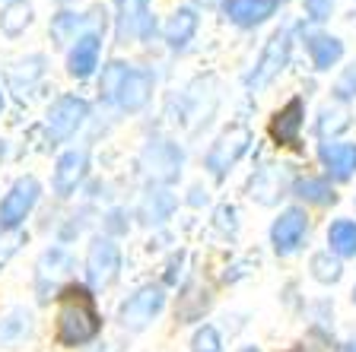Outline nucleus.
<instances>
[{"label":"nucleus","mask_w":356,"mask_h":352,"mask_svg":"<svg viewBox=\"0 0 356 352\" xmlns=\"http://www.w3.org/2000/svg\"><path fill=\"white\" fill-rule=\"evenodd\" d=\"M99 333V315L92 295L83 286H67L58 311V340L64 346H80Z\"/></svg>","instance_id":"1"},{"label":"nucleus","mask_w":356,"mask_h":352,"mask_svg":"<svg viewBox=\"0 0 356 352\" xmlns=\"http://www.w3.org/2000/svg\"><path fill=\"white\" fill-rule=\"evenodd\" d=\"M118 267H121V254L115 244L105 242V238L92 242L89 257H86V273H89V283H92V286L96 289L111 286L115 276H118Z\"/></svg>","instance_id":"2"},{"label":"nucleus","mask_w":356,"mask_h":352,"mask_svg":"<svg viewBox=\"0 0 356 352\" xmlns=\"http://www.w3.org/2000/svg\"><path fill=\"white\" fill-rule=\"evenodd\" d=\"M163 301H165L163 289H156V286L140 289L134 299H127L124 305H121V324H124V327H134V330H140V327H147V324L159 315Z\"/></svg>","instance_id":"3"},{"label":"nucleus","mask_w":356,"mask_h":352,"mask_svg":"<svg viewBox=\"0 0 356 352\" xmlns=\"http://www.w3.org/2000/svg\"><path fill=\"white\" fill-rule=\"evenodd\" d=\"M35 197H38V181L35 178H22V181H16L13 191H10L7 197H3V203H0V226L3 228L19 226V222L26 219V213L32 210Z\"/></svg>","instance_id":"4"},{"label":"nucleus","mask_w":356,"mask_h":352,"mask_svg":"<svg viewBox=\"0 0 356 352\" xmlns=\"http://www.w3.org/2000/svg\"><path fill=\"white\" fill-rule=\"evenodd\" d=\"M86 117V102L83 99H60L48 115V137L51 140H64L83 124Z\"/></svg>","instance_id":"5"},{"label":"nucleus","mask_w":356,"mask_h":352,"mask_svg":"<svg viewBox=\"0 0 356 352\" xmlns=\"http://www.w3.org/2000/svg\"><path fill=\"white\" fill-rule=\"evenodd\" d=\"M245 146H248V131H245V127H236V131H229L226 137H220V143L210 149L207 165L216 171V175H222V171L229 169L232 162L245 153Z\"/></svg>","instance_id":"6"},{"label":"nucleus","mask_w":356,"mask_h":352,"mask_svg":"<svg viewBox=\"0 0 356 352\" xmlns=\"http://www.w3.org/2000/svg\"><path fill=\"white\" fill-rule=\"evenodd\" d=\"M143 162H147V171L153 178H159V181H172V178L178 175V165H181V153H178L172 143H153V146L147 149V156H143Z\"/></svg>","instance_id":"7"},{"label":"nucleus","mask_w":356,"mask_h":352,"mask_svg":"<svg viewBox=\"0 0 356 352\" xmlns=\"http://www.w3.org/2000/svg\"><path fill=\"white\" fill-rule=\"evenodd\" d=\"M270 235H274V248L280 251V254H286V251H293L299 242H302L305 216L299 213V210H286V213L274 222V232H270Z\"/></svg>","instance_id":"8"},{"label":"nucleus","mask_w":356,"mask_h":352,"mask_svg":"<svg viewBox=\"0 0 356 352\" xmlns=\"http://www.w3.org/2000/svg\"><path fill=\"white\" fill-rule=\"evenodd\" d=\"M299 127H302V102L293 99L286 108L274 115V121H270V137H274L277 143H283V146H289V143H296Z\"/></svg>","instance_id":"9"},{"label":"nucleus","mask_w":356,"mask_h":352,"mask_svg":"<svg viewBox=\"0 0 356 352\" xmlns=\"http://www.w3.org/2000/svg\"><path fill=\"white\" fill-rule=\"evenodd\" d=\"M274 0H226L222 3V10H226V16H229L232 22H238V26H254V22L267 19V16L274 13Z\"/></svg>","instance_id":"10"},{"label":"nucleus","mask_w":356,"mask_h":352,"mask_svg":"<svg viewBox=\"0 0 356 352\" xmlns=\"http://www.w3.org/2000/svg\"><path fill=\"white\" fill-rule=\"evenodd\" d=\"M286 51H289V32H277V35L270 38V44H267L261 64H258V74H254V80H252L254 86H264V83L280 70L283 60H286Z\"/></svg>","instance_id":"11"},{"label":"nucleus","mask_w":356,"mask_h":352,"mask_svg":"<svg viewBox=\"0 0 356 352\" xmlns=\"http://www.w3.org/2000/svg\"><path fill=\"white\" fill-rule=\"evenodd\" d=\"M149 92H153V80H149V74H143V70H131L127 80H124V86H121V92H118V102L124 105L127 111H137L149 99Z\"/></svg>","instance_id":"12"},{"label":"nucleus","mask_w":356,"mask_h":352,"mask_svg":"<svg viewBox=\"0 0 356 352\" xmlns=\"http://www.w3.org/2000/svg\"><path fill=\"white\" fill-rule=\"evenodd\" d=\"M321 159L334 178H350L356 171V146L353 143H331L321 146Z\"/></svg>","instance_id":"13"},{"label":"nucleus","mask_w":356,"mask_h":352,"mask_svg":"<svg viewBox=\"0 0 356 352\" xmlns=\"http://www.w3.org/2000/svg\"><path fill=\"white\" fill-rule=\"evenodd\" d=\"M83 171H86V156L83 153H67L64 159L58 162V175H54V187L60 194H70L80 184Z\"/></svg>","instance_id":"14"},{"label":"nucleus","mask_w":356,"mask_h":352,"mask_svg":"<svg viewBox=\"0 0 356 352\" xmlns=\"http://www.w3.org/2000/svg\"><path fill=\"white\" fill-rule=\"evenodd\" d=\"M121 38L147 32V0H121Z\"/></svg>","instance_id":"15"},{"label":"nucleus","mask_w":356,"mask_h":352,"mask_svg":"<svg viewBox=\"0 0 356 352\" xmlns=\"http://www.w3.org/2000/svg\"><path fill=\"white\" fill-rule=\"evenodd\" d=\"M99 60V38L96 35H83L76 42V48L70 51V74L74 76H89L92 67Z\"/></svg>","instance_id":"16"},{"label":"nucleus","mask_w":356,"mask_h":352,"mask_svg":"<svg viewBox=\"0 0 356 352\" xmlns=\"http://www.w3.org/2000/svg\"><path fill=\"white\" fill-rule=\"evenodd\" d=\"M341 42L331 35H312L309 38V54H312V64L318 67V70H327L331 64H337L341 58Z\"/></svg>","instance_id":"17"},{"label":"nucleus","mask_w":356,"mask_h":352,"mask_svg":"<svg viewBox=\"0 0 356 352\" xmlns=\"http://www.w3.org/2000/svg\"><path fill=\"white\" fill-rule=\"evenodd\" d=\"M327 242H331V248L343 257L356 254V222L337 219L331 228H327Z\"/></svg>","instance_id":"18"},{"label":"nucleus","mask_w":356,"mask_h":352,"mask_svg":"<svg viewBox=\"0 0 356 352\" xmlns=\"http://www.w3.org/2000/svg\"><path fill=\"white\" fill-rule=\"evenodd\" d=\"M194 29H197V16H194V10H178V13L165 22V38H169L172 44H185Z\"/></svg>","instance_id":"19"},{"label":"nucleus","mask_w":356,"mask_h":352,"mask_svg":"<svg viewBox=\"0 0 356 352\" xmlns=\"http://www.w3.org/2000/svg\"><path fill=\"white\" fill-rule=\"evenodd\" d=\"M29 19H32V7L26 0H16V3H10V7L0 13V29L7 32V35H19V32L29 26Z\"/></svg>","instance_id":"20"},{"label":"nucleus","mask_w":356,"mask_h":352,"mask_svg":"<svg viewBox=\"0 0 356 352\" xmlns=\"http://www.w3.org/2000/svg\"><path fill=\"white\" fill-rule=\"evenodd\" d=\"M127 70L124 64H108L105 67V74H102V96L105 99H118V92H121V86H124V80H127Z\"/></svg>","instance_id":"21"},{"label":"nucleus","mask_w":356,"mask_h":352,"mask_svg":"<svg viewBox=\"0 0 356 352\" xmlns=\"http://www.w3.org/2000/svg\"><path fill=\"white\" fill-rule=\"evenodd\" d=\"M312 276L318 283H337L341 279V264L331 254H315L312 257Z\"/></svg>","instance_id":"22"},{"label":"nucleus","mask_w":356,"mask_h":352,"mask_svg":"<svg viewBox=\"0 0 356 352\" xmlns=\"http://www.w3.org/2000/svg\"><path fill=\"white\" fill-rule=\"evenodd\" d=\"M191 352H220V333H216L213 327L197 330L191 340Z\"/></svg>","instance_id":"23"},{"label":"nucleus","mask_w":356,"mask_h":352,"mask_svg":"<svg viewBox=\"0 0 356 352\" xmlns=\"http://www.w3.org/2000/svg\"><path fill=\"white\" fill-rule=\"evenodd\" d=\"M299 194L309 200H315V203H325V200H334V194L327 191V184L325 181H315V178H309V181L299 184Z\"/></svg>","instance_id":"24"},{"label":"nucleus","mask_w":356,"mask_h":352,"mask_svg":"<svg viewBox=\"0 0 356 352\" xmlns=\"http://www.w3.org/2000/svg\"><path fill=\"white\" fill-rule=\"evenodd\" d=\"M331 7H334V0H305V10H309L312 19H327Z\"/></svg>","instance_id":"25"},{"label":"nucleus","mask_w":356,"mask_h":352,"mask_svg":"<svg viewBox=\"0 0 356 352\" xmlns=\"http://www.w3.org/2000/svg\"><path fill=\"white\" fill-rule=\"evenodd\" d=\"M334 92H337L341 99H350V96H353V92H356V70H347V74H343L341 80H337Z\"/></svg>","instance_id":"26"},{"label":"nucleus","mask_w":356,"mask_h":352,"mask_svg":"<svg viewBox=\"0 0 356 352\" xmlns=\"http://www.w3.org/2000/svg\"><path fill=\"white\" fill-rule=\"evenodd\" d=\"M347 352H356V340H353V343H350V349Z\"/></svg>","instance_id":"27"},{"label":"nucleus","mask_w":356,"mask_h":352,"mask_svg":"<svg viewBox=\"0 0 356 352\" xmlns=\"http://www.w3.org/2000/svg\"><path fill=\"white\" fill-rule=\"evenodd\" d=\"M242 352H258V349H254V346H248V349H242Z\"/></svg>","instance_id":"28"},{"label":"nucleus","mask_w":356,"mask_h":352,"mask_svg":"<svg viewBox=\"0 0 356 352\" xmlns=\"http://www.w3.org/2000/svg\"><path fill=\"white\" fill-rule=\"evenodd\" d=\"M353 299H356V292H353Z\"/></svg>","instance_id":"29"}]
</instances>
